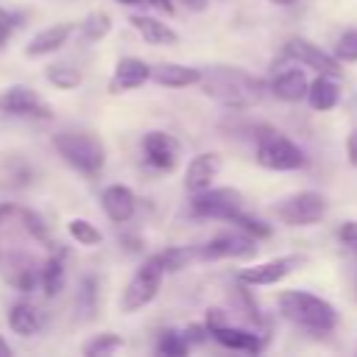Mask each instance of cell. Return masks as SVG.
<instances>
[{
  "instance_id": "7bdbcfd3",
  "label": "cell",
  "mask_w": 357,
  "mask_h": 357,
  "mask_svg": "<svg viewBox=\"0 0 357 357\" xmlns=\"http://www.w3.org/2000/svg\"><path fill=\"white\" fill-rule=\"evenodd\" d=\"M123 243H128L126 251H139V248H142V245H139V237H126Z\"/></svg>"
},
{
  "instance_id": "74e56055",
  "label": "cell",
  "mask_w": 357,
  "mask_h": 357,
  "mask_svg": "<svg viewBox=\"0 0 357 357\" xmlns=\"http://www.w3.org/2000/svg\"><path fill=\"white\" fill-rule=\"evenodd\" d=\"M142 3H148L151 8H156V11L165 14V17H173V14H176V3H173V0H142Z\"/></svg>"
},
{
  "instance_id": "7dc6e473",
  "label": "cell",
  "mask_w": 357,
  "mask_h": 357,
  "mask_svg": "<svg viewBox=\"0 0 357 357\" xmlns=\"http://www.w3.org/2000/svg\"><path fill=\"white\" fill-rule=\"evenodd\" d=\"M354 296H357V284H354Z\"/></svg>"
},
{
  "instance_id": "3957f363",
  "label": "cell",
  "mask_w": 357,
  "mask_h": 357,
  "mask_svg": "<svg viewBox=\"0 0 357 357\" xmlns=\"http://www.w3.org/2000/svg\"><path fill=\"white\" fill-rule=\"evenodd\" d=\"M53 148L70 167H75L84 176H98L106 165L103 142L86 131H59L53 137Z\"/></svg>"
},
{
  "instance_id": "ffe728a7",
  "label": "cell",
  "mask_w": 357,
  "mask_h": 357,
  "mask_svg": "<svg viewBox=\"0 0 357 357\" xmlns=\"http://www.w3.org/2000/svg\"><path fill=\"white\" fill-rule=\"evenodd\" d=\"M307 75L304 70H282L273 75L271 81V92L279 98V100H287V103H298L307 98Z\"/></svg>"
},
{
  "instance_id": "836d02e7",
  "label": "cell",
  "mask_w": 357,
  "mask_h": 357,
  "mask_svg": "<svg viewBox=\"0 0 357 357\" xmlns=\"http://www.w3.org/2000/svg\"><path fill=\"white\" fill-rule=\"evenodd\" d=\"M234 298H237V304H240L243 315H248L254 324H262V315H259V310H257L254 298L248 296V290H243V287H234Z\"/></svg>"
},
{
  "instance_id": "1f68e13d",
  "label": "cell",
  "mask_w": 357,
  "mask_h": 357,
  "mask_svg": "<svg viewBox=\"0 0 357 357\" xmlns=\"http://www.w3.org/2000/svg\"><path fill=\"white\" fill-rule=\"evenodd\" d=\"M231 223H234L240 231H245L248 237H254V240L271 237V226H268V223H262V220H259V218H254V215H243V209L231 218Z\"/></svg>"
},
{
  "instance_id": "8d00e7d4",
  "label": "cell",
  "mask_w": 357,
  "mask_h": 357,
  "mask_svg": "<svg viewBox=\"0 0 357 357\" xmlns=\"http://www.w3.org/2000/svg\"><path fill=\"white\" fill-rule=\"evenodd\" d=\"M204 324H206V329L212 332V329H218V326H223V324H229V321H226V315H223V310H220V307H209V310H206V321H204Z\"/></svg>"
},
{
  "instance_id": "5bb4252c",
  "label": "cell",
  "mask_w": 357,
  "mask_h": 357,
  "mask_svg": "<svg viewBox=\"0 0 357 357\" xmlns=\"http://www.w3.org/2000/svg\"><path fill=\"white\" fill-rule=\"evenodd\" d=\"M73 31H75L73 22H56V25H47L42 31H36L25 45V56L28 59H42V56H50V53L61 50L67 45V39L73 36Z\"/></svg>"
},
{
  "instance_id": "f6af8a7d",
  "label": "cell",
  "mask_w": 357,
  "mask_h": 357,
  "mask_svg": "<svg viewBox=\"0 0 357 357\" xmlns=\"http://www.w3.org/2000/svg\"><path fill=\"white\" fill-rule=\"evenodd\" d=\"M117 3H120V6H139L142 0H117Z\"/></svg>"
},
{
  "instance_id": "9a60e30c",
  "label": "cell",
  "mask_w": 357,
  "mask_h": 357,
  "mask_svg": "<svg viewBox=\"0 0 357 357\" xmlns=\"http://www.w3.org/2000/svg\"><path fill=\"white\" fill-rule=\"evenodd\" d=\"M100 206H103V212H106V218L112 223H128L134 218L137 198H134L131 187H126V184H109L100 192Z\"/></svg>"
},
{
  "instance_id": "4316f807",
  "label": "cell",
  "mask_w": 357,
  "mask_h": 357,
  "mask_svg": "<svg viewBox=\"0 0 357 357\" xmlns=\"http://www.w3.org/2000/svg\"><path fill=\"white\" fill-rule=\"evenodd\" d=\"M17 215H20V220H22V226H25V231L36 240V243H42V245H53V237H50V226L45 223V218L39 215V212H33V209H28V206H20L17 209Z\"/></svg>"
},
{
  "instance_id": "ac0fdd59",
  "label": "cell",
  "mask_w": 357,
  "mask_h": 357,
  "mask_svg": "<svg viewBox=\"0 0 357 357\" xmlns=\"http://www.w3.org/2000/svg\"><path fill=\"white\" fill-rule=\"evenodd\" d=\"M137 31H139V36L148 42V45H156V47H170V45H176L178 42V33L167 25V22H162L159 17H148V14H131V20H128Z\"/></svg>"
},
{
  "instance_id": "ab89813d",
  "label": "cell",
  "mask_w": 357,
  "mask_h": 357,
  "mask_svg": "<svg viewBox=\"0 0 357 357\" xmlns=\"http://www.w3.org/2000/svg\"><path fill=\"white\" fill-rule=\"evenodd\" d=\"M346 153H349V165L351 167H357V128L349 134V139H346Z\"/></svg>"
},
{
  "instance_id": "d590c367",
  "label": "cell",
  "mask_w": 357,
  "mask_h": 357,
  "mask_svg": "<svg viewBox=\"0 0 357 357\" xmlns=\"http://www.w3.org/2000/svg\"><path fill=\"white\" fill-rule=\"evenodd\" d=\"M181 335H184L187 343H204L209 337V329H206V324H190Z\"/></svg>"
},
{
  "instance_id": "8fae6325",
  "label": "cell",
  "mask_w": 357,
  "mask_h": 357,
  "mask_svg": "<svg viewBox=\"0 0 357 357\" xmlns=\"http://www.w3.org/2000/svg\"><path fill=\"white\" fill-rule=\"evenodd\" d=\"M257 240L248 237L245 231H223V234H215L209 243L198 245L201 251V259H229V257H254L257 254Z\"/></svg>"
},
{
  "instance_id": "e575fe53",
  "label": "cell",
  "mask_w": 357,
  "mask_h": 357,
  "mask_svg": "<svg viewBox=\"0 0 357 357\" xmlns=\"http://www.w3.org/2000/svg\"><path fill=\"white\" fill-rule=\"evenodd\" d=\"M337 237H340V243H343L349 251L357 254V220H346V223L337 229Z\"/></svg>"
},
{
  "instance_id": "603a6c76",
  "label": "cell",
  "mask_w": 357,
  "mask_h": 357,
  "mask_svg": "<svg viewBox=\"0 0 357 357\" xmlns=\"http://www.w3.org/2000/svg\"><path fill=\"white\" fill-rule=\"evenodd\" d=\"M39 287L50 298L61 293V287H64V254H53L45 259V265L39 268Z\"/></svg>"
},
{
  "instance_id": "cb8c5ba5",
  "label": "cell",
  "mask_w": 357,
  "mask_h": 357,
  "mask_svg": "<svg viewBox=\"0 0 357 357\" xmlns=\"http://www.w3.org/2000/svg\"><path fill=\"white\" fill-rule=\"evenodd\" d=\"M159 265L165 273H176V271H184L192 259H201V251L192 248V245H176V248H165L156 254Z\"/></svg>"
},
{
  "instance_id": "83f0119b",
  "label": "cell",
  "mask_w": 357,
  "mask_h": 357,
  "mask_svg": "<svg viewBox=\"0 0 357 357\" xmlns=\"http://www.w3.org/2000/svg\"><path fill=\"white\" fill-rule=\"evenodd\" d=\"M78 28H81V36H84L86 42H100V39H106L109 31H112V17H109L106 11H89Z\"/></svg>"
},
{
  "instance_id": "f546056e",
  "label": "cell",
  "mask_w": 357,
  "mask_h": 357,
  "mask_svg": "<svg viewBox=\"0 0 357 357\" xmlns=\"http://www.w3.org/2000/svg\"><path fill=\"white\" fill-rule=\"evenodd\" d=\"M67 231H70V237L78 243V245H100V240H103V234H100V229L95 226V223H89L86 218H73L70 223H67Z\"/></svg>"
},
{
  "instance_id": "d4e9b609",
  "label": "cell",
  "mask_w": 357,
  "mask_h": 357,
  "mask_svg": "<svg viewBox=\"0 0 357 357\" xmlns=\"http://www.w3.org/2000/svg\"><path fill=\"white\" fill-rule=\"evenodd\" d=\"M98 298H100V282L98 276H84L81 284H78V296H75V307L81 312L84 321H89L95 312H98Z\"/></svg>"
},
{
  "instance_id": "f35d334b",
  "label": "cell",
  "mask_w": 357,
  "mask_h": 357,
  "mask_svg": "<svg viewBox=\"0 0 357 357\" xmlns=\"http://www.w3.org/2000/svg\"><path fill=\"white\" fill-rule=\"evenodd\" d=\"M11 28H14V22H11V14L0 8V45H6V42H8V36H11Z\"/></svg>"
},
{
  "instance_id": "9c48e42d",
  "label": "cell",
  "mask_w": 357,
  "mask_h": 357,
  "mask_svg": "<svg viewBox=\"0 0 357 357\" xmlns=\"http://www.w3.org/2000/svg\"><path fill=\"white\" fill-rule=\"evenodd\" d=\"M298 265H304V257L298 254H290V257H276V259H268V262H257V265H248L237 273V279L248 287H268V284H276L282 282L287 273H293Z\"/></svg>"
},
{
  "instance_id": "7402d4cb",
  "label": "cell",
  "mask_w": 357,
  "mask_h": 357,
  "mask_svg": "<svg viewBox=\"0 0 357 357\" xmlns=\"http://www.w3.org/2000/svg\"><path fill=\"white\" fill-rule=\"evenodd\" d=\"M307 100L315 112H329L340 100V86H337L335 75L321 73L318 78H312V84H307Z\"/></svg>"
},
{
  "instance_id": "f1b7e54d",
  "label": "cell",
  "mask_w": 357,
  "mask_h": 357,
  "mask_svg": "<svg viewBox=\"0 0 357 357\" xmlns=\"http://www.w3.org/2000/svg\"><path fill=\"white\" fill-rule=\"evenodd\" d=\"M117 349H123V337H120L117 332H100V335L89 337V340L81 346V351H84L86 357H103V354H112V351H117Z\"/></svg>"
},
{
  "instance_id": "ee69618b",
  "label": "cell",
  "mask_w": 357,
  "mask_h": 357,
  "mask_svg": "<svg viewBox=\"0 0 357 357\" xmlns=\"http://www.w3.org/2000/svg\"><path fill=\"white\" fill-rule=\"evenodd\" d=\"M0 357H11V346L6 343V337L0 335Z\"/></svg>"
},
{
  "instance_id": "ba28073f",
  "label": "cell",
  "mask_w": 357,
  "mask_h": 357,
  "mask_svg": "<svg viewBox=\"0 0 357 357\" xmlns=\"http://www.w3.org/2000/svg\"><path fill=\"white\" fill-rule=\"evenodd\" d=\"M0 112L11 117H28V120H50V103L25 84H11L0 92Z\"/></svg>"
},
{
  "instance_id": "5b68a950",
  "label": "cell",
  "mask_w": 357,
  "mask_h": 357,
  "mask_svg": "<svg viewBox=\"0 0 357 357\" xmlns=\"http://www.w3.org/2000/svg\"><path fill=\"white\" fill-rule=\"evenodd\" d=\"M326 195L318 190H301L293 195H284L271 206V212L287 223V226H312L326 215Z\"/></svg>"
},
{
  "instance_id": "6da1fadb",
  "label": "cell",
  "mask_w": 357,
  "mask_h": 357,
  "mask_svg": "<svg viewBox=\"0 0 357 357\" xmlns=\"http://www.w3.org/2000/svg\"><path fill=\"white\" fill-rule=\"evenodd\" d=\"M198 84H201L204 95H209L212 100H218L229 109H251L268 92V84L262 78H257L240 67H229V64L204 70Z\"/></svg>"
},
{
  "instance_id": "484cf974",
  "label": "cell",
  "mask_w": 357,
  "mask_h": 357,
  "mask_svg": "<svg viewBox=\"0 0 357 357\" xmlns=\"http://www.w3.org/2000/svg\"><path fill=\"white\" fill-rule=\"evenodd\" d=\"M45 78H47L56 89H64V92H70V89H75V86H81V73H78V67H73V64H67V61L47 64Z\"/></svg>"
},
{
  "instance_id": "7c38bea8",
  "label": "cell",
  "mask_w": 357,
  "mask_h": 357,
  "mask_svg": "<svg viewBox=\"0 0 357 357\" xmlns=\"http://www.w3.org/2000/svg\"><path fill=\"white\" fill-rule=\"evenodd\" d=\"M284 56H287L290 61H298V64L312 67V70H318V73H326V75H335V78L340 75L337 59L329 56V53H324L318 45H312V42H307V39H301V36H290V39L284 42Z\"/></svg>"
},
{
  "instance_id": "30bf717a",
  "label": "cell",
  "mask_w": 357,
  "mask_h": 357,
  "mask_svg": "<svg viewBox=\"0 0 357 357\" xmlns=\"http://www.w3.org/2000/svg\"><path fill=\"white\" fill-rule=\"evenodd\" d=\"M142 153L145 162L156 170H173L181 156V142L167 131H148L142 137Z\"/></svg>"
},
{
  "instance_id": "60d3db41",
  "label": "cell",
  "mask_w": 357,
  "mask_h": 357,
  "mask_svg": "<svg viewBox=\"0 0 357 357\" xmlns=\"http://www.w3.org/2000/svg\"><path fill=\"white\" fill-rule=\"evenodd\" d=\"M17 209H20L17 204H11V201H3V204H0V226H6V223H8V220L17 215Z\"/></svg>"
},
{
  "instance_id": "d6a6232c",
  "label": "cell",
  "mask_w": 357,
  "mask_h": 357,
  "mask_svg": "<svg viewBox=\"0 0 357 357\" xmlns=\"http://www.w3.org/2000/svg\"><path fill=\"white\" fill-rule=\"evenodd\" d=\"M337 61H346V64H354L357 61V28H349L340 33V39L335 42V53H332Z\"/></svg>"
},
{
  "instance_id": "4fadbf2b",
  "label": "cell",
  "mask_w": 357,
  "mask_h": 357,
  "mask_svg": "<svg viewBox=\"0 0 357 357\" xmlns=\"http://www.w3.org/2000/svg\"><path fill=\"white\" fill-rule=\"evenodd\" d=\"M145 81H151V64L137 56H123V59H117L114 73L109 78V92H114V95L128 92V89L142 86Z\"/></svg>"
},
{
  "instance_id": "b9f144b4",
  "label": "cell",
  "mask_w": 357,
  "mask_h": 357,
  "mask_svg": "<svg viewBox=\"0 0 357 357\" xmlns=\"http://www.w3.org/2000/svg\"><path fill=\"white\" fill-rule=\"evenodd\" d=\"M178 3H181L184 8H190V11H204L209 0H178Z\"/></svg>"
},
{
  "instance_id": "bcb514c9",
  "label": "cell",
  "mask_w": 357,
  "mask_h": 357,
  "mask_svg": "<svg viewBox=\"0 0 357 357\" xmlns=\"http://www.w3.org/2000/svg\"><path fill=\"white\" fill-rule=\"evenodd\" d=\"M271 3H276V6H290V3H296V0H271Z\"/></svg>"
},
{
  "instance_id": "e0dca14e",
  "label": "cell",
  "mask_w": 357,
  "mask_h": 357,
  "mask_svg": "<svg viewBox=\"0 0 357 357\" xmlns=\"http://www.w3.org/2000/svg\"><path fill=\"white\" fill-rule=\"evenodd\" d=\"M6 321H8L11 332L20 335V337H33V335H39L42 326H45V315L39 312V307L31 304V301H25V298L8 307Z\"/></svg>"
},
{
  "instance_id": "7a4b0ae2",
  "label": "cell",
  "mask_w": 357,
  "mask_h": 357,
  "mask_svg": "<svg viewBox=\"0 0 357 357\" xmlns=\"http://www.w3.org/2000/svg\"><path fill=\"white\" fill-rule=\"evenodd\" d=\"M276 307L290 324H296L301 329H310V332H329L337 324V310L326 298L312 296L307 290H284V293H279Z\"/></svg>"
},
{
  "instance_id": "2e32d148",
  "label": "cell",
  "mask_w": 357,
  "mask_h": 357,
  "mask_svg": "<svg viewBox=\"0 0 357 357\" xmlns=\"http://www.w3.org/2000/svg\"><path fill=\"white\" fill-rule=\"evenodd\" d=\"M220 167H223V159L215 151H206V153L192 156L190 165H187V170H184V187L190 192H198V190L209 187L212 178L220 173Z\"/></svg>"
},
{
  "instance_id": "52a82bcc",
  "label": "cell",
  "mask_w": 357,
  "mask_h": 357,
  "mask_svg": "<svg viewBox=\"0 0 357 357\" xmlns=\"http://www.w3.org/2000/svg\"><path fill=\"white\" fill-rule=\"evenodd\" d=\"M190 206L201 218L231 220L243 209V192L237 187H204V190L192 192Z\"/></svg>"
},
{
  "instance_id": "4dcf8cb0",
  "label": "cell",
  "mask_w": 357,
  "mask_h": 357,
  "mask_svg": "<svg viewBox=\"0 0 357 357\" xmlns=\"http://www.w3.org/2000/svg\"><path fill=\"white\" fill-rule=\"evenodd\" d=\"M156 351L159 354H167V357H184L190 351V343L184 340L181 332H173V329H165L156 340Z\"/></svg>"
},
{
  "instance_id": "44dd1931",
  "label": "cell",
  "mask_w": 357,
  "mask_h": 357,
  "mask_svg": "<svg viewBox=\"0 0 357 357\" xmlns=\"http://www.w3.org/2000/svg\"><path fill=\"white\" fill-rule=\"evenodd\" d=\"M209 335H212L220 346L234 349V351H248V354L262 351V337H259V335H254V332H248V329H237V326L223 324V326L212 329Z\"/></svg>"
},
{
  "instance_id": "277c9868",
  "label": "cell",
  "mask_w": 357,
  "mask_h": 357,
  "mask_svg": "<svg viewBox=\"0 0 357 357\" xmlns=\"http://www.w3.org/2000/svg\"><path fill=\"white\" fill-rule=\"evenodd\" d=\"M257 162L268 170H298L307 165L304 151L276 128H262L257 137Z\"/></svg>"
},
{
  "instance_id": "d6986e66",
  "label": "cell",
  "mask_w": 357,
  "mask_h": 357,
  "mask_svg": "<svg viewBox=\"0 0 357 357\" xmlns=\"http://www.w3.org/2000/svg\"><path fill=\"white\" fill-rule=\"evenodd\" d=\"M198 78H201V70L187 67V64L162 61V64L151 67V81H156V84H162V86H170V89L192 86V84H198Z\"/></svg>"
},
{
  "instance_id": "8992f818",
  "label": "cell",
  "mask_w": 357,
  "mask_h": 357,
  "mask_svg": "<svg viewBox=\"0 0 357 357\" xmlns=\"http://www.w3.org/2000/svg\"><path fill=\"white\" fill-rule=\"evenodd\" d=\"M162 276H165V271H162L156 254L148 257V259L134 271V276L128 279V284H126V290H123V298H120L123 312H137V310H142L145 304H151V301L156 298L159 287H162Z\"/></svg>"
}]
</instances>
